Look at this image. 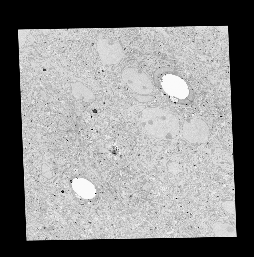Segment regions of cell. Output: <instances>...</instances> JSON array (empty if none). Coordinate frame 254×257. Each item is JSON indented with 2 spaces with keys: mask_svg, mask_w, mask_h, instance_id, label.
<instances>
[{
  "mask_svg": "<svg viewBox=\"0 0 254 257\" xmlns=\"http://www.w3.org/2000/svg\"><path fill=\"white\" fill-rule=\"evenodd\" d=\"M213 226V231L217 237L237 236L236 228L227 223L219 222L215 223Z\"/></svg>",
  "mask_w": 254,
  "mask_h": 257,
  "instance_id": "cell-2",
  "label": "cell"
},
{
  "mask_svg": "<svg viewBox=\"0 0 254 257\" xmlns=\"http://www.w3.org/2000/svg\"><path fill=\"white\" fill-rule=\"evenodd\" d=\"M223 209L228 213L235 215V203L234 201H227L222 202L221 204Z\"/></svg>",
  "mask_w": 254,
  "mask_h": 257,
  "instance_id": "cell-3",
  "label": "cell"
},
{
  "mask_svg": "<svg viewBox=\"0 0 254 257\" xmlns=\"http://www.w3.org/2000/svg\"><path fill=\"white\" fill-rule=\"evenodd\" d=\"M96 48L100 59L106 64H117L122 60L124 55L120 42L111 39L99 38Z\"/></svg>",
  "mask_w": 254,
  "mask_h": 257,
  "instance_id": "cell-1",
  "label": "cell"
}]
</instances>
